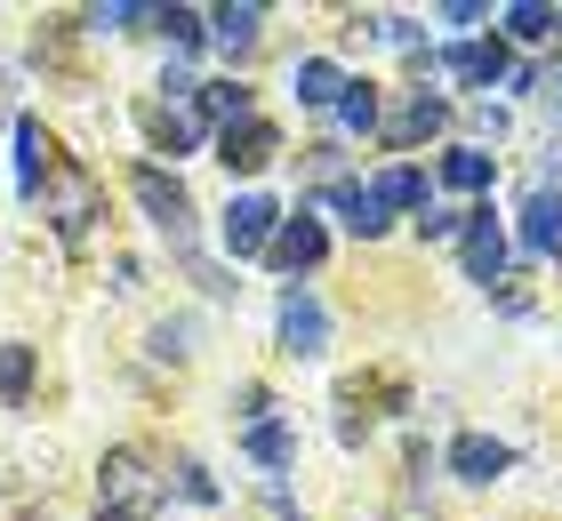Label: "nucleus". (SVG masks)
Instances as JSON below:
<instances>
[{"mask_svg": "<svg viewBox=\"0 0 562 521\" xmlns=\"http://www.w3.org/2000/svg\"><path fill=\"white\" fill-rule=\"evenodd\" d=\"M418 225H426V241H450V233H467V217H458V208H426Z\"/></svg>", "mask_w": 562, "mask_h": 521, "instance_id": "a878e982", "label": "nucleus"}, {"mask_svg": "<svg viewBox=\"0 0 562 521\" xmlns=\"http://www.w3.org/2000/svg\"><path fill=\"white\" fill-rule=\"evenodd\" d=\"M442 65L458 72V81H498V72H506V41H458Z\"/></svg>", "mask_w": 562, "mask_h": 521, "instance_id": "4468645a", "label": "nucleus"}, {"mask_svg": "<svg viewBox=\"0 0 562 521\" xmlns=\"http://www.w3.org/2000/svg\"><path fill=\"white\" fill-rule=\"evenodd\" d=\"M201 121H210L217 137H225V128H241L249 121V89L241 81H210V89H201Z\"/></svg>", "mask_w": 562, "mask_h": 521, "instance_id": "2eb2a0df", "label": "nucleus"}, {"mask_svg": "<svg viewBox=\"0 0 562 521\" xmlns=\"http://www.w3.org/2000/svg\"><path fill=\"white\" fill-rule=\"evenodd\" d=\"M273 225H281V208L266 193H241L234 208H225V249H234V257H266Z\"/></svg>", "mask_w": 562, "mask_h": 521, "instance_id": "20e7f679", "label": "nucleus"}, {"mask_svg": "<svg viewBox=\"0 0 562 521\" xmlns=\"http://www.w3.org/2000/svg\"><path fill=\"white\" fill-rule=\"evenodd\" d=\"M48 208H57V233H65L72 249H81V241H89V225L105 217V193H97V177H89V169L57 161V169H48Z\"/></svg>", "mask_w": 562, "mask_h": 521, "instance_id": "f03ea898", "label": "nucleus"}, {"mask_svg": "<svg viewBox=\"0 0 562 521\" xmlns=\"http://www.w3.org/2000/svg\"><path fill=\"white\" fill-rule=\"evenodd\" d=\"M322 249H329V241H322V225H314V217H281V225H273V241H266V257H273L281 273L322 265Z\"/></svg>", "mask_w": 562, "mask_h": 521, "instance_id": "0eeeda50", "label": "nucleus"}, {"mask_svg": "<svg viewBox=\"0 0 562 521\" xmlns=\"http://www.w3.org/2000/svg\"><path fill=\"white\" fill-rule=\"evenodd\" d=\"M522 241H530V249H562V193L539 185V193L522 201Z\"/></svg>", "mask_w": 562, "mask_h": 521, "instance_id": "f8f14e48", "label": "nucleus"}, {"mask_svg": "<svg viewBox=\"0 0 562 521\" xmlns=\"http://www.w3.org/2000/svg\"><path fill=\"white\" fill-rule=\"evenodd\" d=\"M153 24H161V33H169L177 48H201V41H210V24H201L193 9H161V16H153Z\"/></svg>", "mask_w": 562, "mask_h": 521, "instance_id": "b1692460", "label": "nucleus"}, {"mask_svg": "<svg viewBox=\"0 0 562 521\" xmlns=\"http://www.w3.org/2000/svg\"><path fill=\"white\" fill-rule=\"evenodd\" d=\"M24 385H33V346H0V394L24 401Z\"/></svg>", "mask_w": 562, "mask_h": 521, "instance_id": "412c9836", "label": "nucleus"}, {"mask_svg": "<svg viewBox=\"0 0 562 521\" xmlns=\"http://www.w3.org/2000/svg\"><path fill=\"white\" fill-rule=\"evenodd\" d=\"M273 152H281V137H273V128H266L258 113H249L241 128H225V137H217V161H225V169H241V177H258V169L273 161Z\"/></svg>", "mask_w": 562, "mask_h": 521, "instance_id": "423d86ee", "label": "nucleus"}, {"mask_svg": "<svg viewBox=\"0 0 562 521\" xmlns=\"http://www.w3.org/2000/svg\"><path fill=\"white\" fill-rule=\"evenodd\" d=\"M186 337H193L186 321H161V329H153V353H193V346H186Z\"/></svg>", "mask_w": 562, "mask_h": 521, "instance_id": "bb28decb", "label": "nucleus"}, {"mask_svg": "<svg viewBox=\"0 0 562 521\" xmlns=\"http://www.w3.org/2000/svg\"><path fill=\"white\" fill-rule=\"evenodd\" d=\"M249 457H258V465H290L297 457V433L273 426V417H258V426H249Z\"/></svg>", "mask_w": 562, "mask_h": 521, "instance_id": "a211bd4d", "label": "nucleus"}, {"mask_svg": "<svg viewBox=\"0 0 562 521\" xmlns=\"http://www.w3.org/2000/svg\"><path fill=\"white\" fill-rule=\"evenodd\" d=\"M554 24H562V16H554Z\"/></svg>", "mask_w": 562, "mask_h": 521, "instance_id": "c85d7f7f", "label": "nucleus"}, {"mask_svg": "<svg viewBox=\"0 0 562 521\" xmlns=\"http://www.w3.org/2000/svg\"><path fill=\"white\" fill-rule=\"evenodd\" d=\"M161 513V474L137 450H113L97 474V521H153Z\"/></svg>", "mask_w": 562, "mask_h": 521, "instance_id": "f257e3e1", "label": "nucleus"}, {"mask_svg": "<svg viewBox=\"0 0 562 521\" xmlns=\"http://www.w3.org/2000/svg\"><path fill=\"white\" fill-rule=\"evenodd\" d=\"M506 465H515V450L491 441V433H458V441H450V474H458V482H498Z\"/></svg>", "mask_w": 562, "mask_h": 521, "instance_id": "6e6552de", "label": "nucleus"}, {"mask_svg": "<svg viewBox=\"0 0 562 521\" xmlns=\"http://www.w3.org/2000/svg\"><path fill=\"white\" fill-rule=\"evenodd\" d=\"M338 89H346V72L329 57H305L297 65V104H338Z\"/></svg>", "mask_w": 562, "mask_h": 521, "instance_id": "f3484780", "label": "nucleus"}, {"mask_svg": "<svg viewBox=\"0 0 562 521\" xmlns=\"http://www.w3.org/2000/svg\"><path fill=\"white\" fill-rule=\"evenodd\" d=\"M498 265H506L498 217H491V208H467V281H498Z\"/></svg>", "mask_w": 562, "mask_h": 521, "instance_id": "1a4fd4ad", "label": "nucleus"}, {"mask_svg": "<svg viewBox=\"0 0 562 521\" xmlns=\"http://www.w3.org/2000/svg\"><path fill=\"white\" fill-rule=\"evenodd\" d=\"M48 169H57V161H48V128H41L33 113H16V185H24V193H41V185H48Z\"/></svg>", "mask_w": 562, "mask_h": 521, "instance_id": "9b49d317", "label": "nucleus"}, {"mask_svg": "<svg viewBox=\"0 0 562 521\" xmlns=\"http://www.w3.org/2000/svg\"><path fill=\"white\" fill-rule=\"evenodd\" d=\"M177 489H186V498H193V506H210V498H217V482H210V474H201V465H177Z\"/></svg>", "mask_w": 562, "mask_h": 521, "instance_id": "393cba45", "label": "nucleus"}, {"mask_svg": "<svg viewBox=\"0 0 562 521\" xmlns=\"http://www.w3.org/2000/svg\"><path fill=\"white\" fill-rule=\"evenodd\" d=\"M442 121H450V104L434 97V89H411V97H402V113L386 121V145H418V137H434Z\"/></svg>", "mask_w": 562, "mask_h": 521, "instance_id": "9d476101", "label": "nucleus"}, {"mask_svg": "<svg viewBox=\"0 0 562 521\" xmlns=\"http://www.w3.org/2000/svg\"><path fill=\"white\" fill-rule=\"evenodd\" d=\"M491 177H498L491 152H474V145H450V152H442V185H450V193H491Z\"/></svg>", "mask_w": 562, "mask_h": 521, "instance_id": "ddd939ff", "label": "nucleus"}, {"mask_svg": "<svg viewBox=\"0 0 562 521\" xmlns=\"http://www.w3.org/2000/svg\"><path fill=\"white\" fill-rule=\"evenodd\" d=\"M137 16H145V9H97L89 24H97V33H130V24H137Z\"/></svg>", "mask_w": 562, "mask_h": 521, "instance_id": "cd10ccee", "label": "nucleus"}, {"mask_svg": "<svg viewBox=\"0 0 562 521\" xmlns=\"http://www.w3.org/2000/svg\"><path fill=\"white\" fill-rule=\"evenodd\" d=\"M210 33H217L225 48H249V41L266 33V9H217V16H210Z\"/></svg>", "mask_w": 562, "mask_h": 521, "instance_id": "6ab92c4d", "label": "nucleus"}, {"mask_svg": "<svg viewBox=\"0 0 562 521\" xmlns=\"http://www.w3.org/2000/svg\"><path fill=\"white\" fill-rule=\"evenodd\" d=\"M281 346H290V353H322V346H329V313H322L314 290H290V297H281Z\"/></svg>", "mask_w": 562, "mask_h": 521, "instance_id": "39448f33", "label": "nucleus"}, {"mask_svg": "<svg viewBox=\"0 0 562 521\" xmlns=\"http://www.w3.org/2000/svg\"><path fill=\"white\" fill-rule=\"evenodd\" d=\"M153 137H161L169 152H186V145L201 137V121H193V113H169V104H161V113H153Z\"/></svg>", "mask_w": 562, "mask_h": 521, "instance_id": "5701e85b", "label": "nucleus"}, {"mask_svg": "<svg viewBox=\"0 0 562 521\" xmlns=\"http://www.w3.org/2000/svg\"><path fill=\"white\" fill-rule=\"evenodd\" d=\"M338 121H346V128H378V89H370V81H346V89H338Z\"/></svg>", "mask_w": 562, "mask_h": 521, "instance_id": "aec40b11", "label": "nucleus"}, {"mask_svg": "<svg viewBox=\"0 0 562 521\" xmlns=\"http://www.w3.org/2000/svg\"><path fill=\"white\" fill-rule=\"evenodd\" d=\"M506 33H515V41H547V33H554V9L522 0V9H506Z\"/></svg>", "mask_w": 562, "mask_h": 521, "instance_id": "4be33fe9", "label": "nucleus"}, {"mask_svg": "<svg viewBox=\"0 0 562 521\" xmlns=\"http://www.w3.org/2000/svg\"><path fill=\"white\" fill-rule=\"evenodd\" d=\"M370 201H378V217H386V208H426V177L418 169H386L370 185Z\"/></svg>", "mask_w": 562, "mask_h": 521, "instance_id": "dca6fc26", "label": "nucleus"}, {"mask_svg": "<svg viewBox=\"0 0 562 521\" xmlns=\"http://www.w3.org/2000/svg\"><path fill=\"white\" fill-rule=\"evenodd\" d=\"M130 185H137V201H145V217L169 233V241H186L193 233V201H186V185H177V177H161L153 161H137L130 169Z\"/></svg>", "mask_w": 562, "mask_h": 521, "instance_id": "7ed1b4c3", "label": "nucleus"}]
</instances>
